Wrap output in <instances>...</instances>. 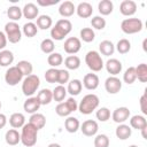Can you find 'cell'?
<instances>
[{
	"instance_id": "obj_1",
	"label": "cell",
	"mask_w": 147,
	"mask_h": 147,
	"mask_svg": "<svg viewBox=\"0 0 147 147\" xmlns=\"http://www.w3.org/2000/svg\"><path fill=\"white\" fill-rule=\"evenodd\" d=\"M72 30V24L69 20L67 18H61L59 20L55 25L51 29V39L52 40H63L64 37H67Z\"/></svg>"
},
{
	"instance_id": "obj_2",
	"label": "cell",
	"mask_w": 147,
	"mask_h": 147,
	"mask_svg": "<svg viewBox=\"0 0 147 147\" xmlns=\"http://www.w3.org/2000/svg\"><path fill=\"white\" fill-rule=\"evenodd\" d=\"M99 102H100V100L96 94H93V93L86 94L80 100V102L78 105V110L83 115H90V114H92V111H94L99 107Z\"/></svg>"
},
{
	"instance_id": "obj_3",
	"label": "cell",
	"mask_w": 147,
	"mask_h": 147,
	"mask_svg": "<svg viewBox=\"0 0 147 147\" xmlns=\"http://www.w3.org/2000/svg\"><path fill=\"white\" fill-rule=\"evenodd\" d=\"M38 131L39 130L32 124L30 123L24 124L22 126V132H21V142L26 147H33L37 142Z\"/></svg>"
},
{
	"instance_id": "obj_4",
	"label": "cell",
	"mask_w": 147,
	"mask_h": 147,
	"mask_svg": "<svg viewBox=\"0 0 147 147\" xmlns=\"http://www.w3.org/2000/svg\"><path fill=\"white\" fill-rule=\"evenodd\" d=\"M85 63L88 67V69L92 70L93 72H99L105 67L103 60H102L100 53L96 52V51H90V52L86 53V55H85Z\"/></svg>"
},
{
	"instance_id": "obj_5",
	"label": "cell",
	"mask_w": 147,
	"mask_h": 147,
	"mask_svg": "<svg viewBox=\"0 0 147 147\" xmlns=\"http://www.w3.org/2000/svg\"><path fill=\"white\" fill-rule=\"evenodd\" d=\"M39 85H40V78L37 76V75H30V76H26L24 79H23V83H22V92L25 96H32L37 90L39 88Z\"/></svg>"
},
{
	"instance_id": "obj_6",
	"label": "cell",
	"mask_w": 147,
	"mask_h": 147,
	"mask_svg": "<svg viewBox=\"0 0 147 147\" xmlns=\"http://www.w3.org/2000/svg\"><path fill=\"white\" fill-rule=\"evenodd\" d=\"M144 24L140 18L137 17H130L125 18L121 23V30L126 34H134L142 30Z\"/></svg>"
},
{
	"instance_id": "obj_7",
	"label": "cell",
	"mask_w": 147,
	"mask_h": 147,
	"mask_svg": "<svg viewBox=\"0 0 147 147\" xmlns=\"http://www.w3.org/2000/svg\"><path fill=\"white\" fill-rule=\"evenodd\" d=\"M5 34L7 41L11 44H17L22 39V30L16 22H8L5 25Z\"/></svg>"
},
{
	"instance_id": "obj_8",
	"label": "cell",
	"mask_w": 147,
	"mask_h": 147,
	"mask_svg": "<svg viewBox=\"0 0 147 147\" xmlns=\"http://www.w3.org/2000/svg\"><path fill=\"white\" fill-rule=\"evenodd\" d=\"M77 109H78V103H77V101L75 100V98L71 96V98L67 99V101L60 102V103L56 106V108H55V113H56L59 116H61V117H65V116L68 117L71 113L76 111Z\"/></svg>"
},
{
	"instance_id": "obj_9",
	"label": "cell",
	"mask_w": 147,
	"mask_h": 147,
	"mask_svg": "<svg viewBox=\"0 0 147 147\" xmlns=\"http://www.w3.org/2000/svg\"><path fill=\"white\" fill-rule=\"evenodd\" d=\"M23 79V74L21 70L15 65V67H9L5 74V80L9 86H15L18 83H21Z\"/></svg>"
},
{
	"instance_id": "obj_10",
	"label": "cell",
	"mask_w": 147,
	"mask_h": 147,
	"mask_svg": "<svg viewBox=\"0 0 147 147\" xmlns=\"http://www.w3.org/2000/svg\"><path fill=\"white\" fill-rule=\"evenodd\" d=\"M63 48H64V52L67 54H76L82 48V41L77 37H69L64 41Z\"/></svg>"
},
{
	"instance_id": "obj_11",
	"label": "cell",
	"mask_w": 147,
	"mask_h": 147,
	"mask_svg": "<svg viewBox=\"0 0 147 147\" xmlns=\"http://www.w3.org/2000/svg\"><path fill=\"white\" fill-rule=\"evenodd\" d=\"M79 130L82 131V133L86 137H93L98 133L99 130V125L94 119H86L85 122H83V124H80Z\"/></svg>"
},
{
	"instance_id": "obj_12",
	"label": "cell",
	"mask_w": 147,
	"mask_h": 147,
	"mask_svg": "<svg viewBox=\"0 0 147 147\" xmlns=\"http://www.w3.org/2000/svg\"><path fill=\"white\" fill-rule=\"evenodd\" d=\"M105 88L109 94H116L122 88V82L116 76H110L105 82Z\"/></svg>"
},
{
	"instance_id": "obj_13",
	"label": "cell",
	"mask_w": 147,
	"mask_h": 147,
	"mask_svg": "<svg viewBox=\"0 0 147 147\" xmlns=\"http://www.w3.org/2000/svg\"><path fill=\"white\" fill-rule=\"evenodd\" d=\"M130 109L127 107H118L116 108L113 114H111V118L115 123L117 124H123L125 121H127L130 118Z\"/></svg>"
},
{
	"instance_id": "obj_14",
	"label": "cell",
	"mask_w": 147,
	"mask_h": 147,
	"mask_svg": "<svg viewBox=\"0 0 147 147\" xmlns=\"http://www.w3.org/2000/svg\"><path fill=\"white\" fill-rule=\"evenodd\" d=\"M99 83H100V80H99L98 75L91 72V74H86V75L84 76L82 84L84 85V87H85L86 90H88V91H94V90L98 88Z\"/></svg>"
},
{
	"instance_id": "obj_15",
	"label": "cell",
	"mask_w": 147,
	"mask_h": 147,
	"mask_svg": "<svg viewBox=\"0 0 147 147\" xmlns=\"http://www.w3.org/2000/svg\"><path fill=\"white\" fill-rule=\"evenodd\" d=\"M119 11L124 16H132L137 11V3L133 0H123L119 5Z\"/></svg>"
},
{
	"instance_id": "obj_16",
	"label": "cell",
	"mask_w": 147,
	"mask_h": 147,
	"mask_svg": "<svg viewBox=\"0 0 147 147\" xmlns=\"http://www.w3.org/2000/svg\"><path fill=\"white\" fill-rule=\"evenodd\" d=\"M22 14L23 16L26 18V20H37L38 15H39V9L37 7V5L32 3V2H29V3H25L24 7L22 8Z\"/></svg>"
},
{
	"instance_id": "obj_17",
	"label": "cell",
	"mask_w": 147,
	"mask_h": 147,
	"mask_svg": "<svg viewBox=\"0 0 147 147\" xmlns=\"http://www.w3.org/2000/svg\"><path fill=\"white\" fill-rule=\"evenodd\" d=\"M40 106H41V105L39 103L37 96H30V98H28V99L24 101V103H23V109H24L25 113L32 115V114H34V113H37V111L39 110Z\"/></svg>"
},
{
	"instance_id": "obj_18",
	"label": "cell",
	"mask_w": 147,
	"mask_h": 147,
	"mask_svg": "<svg viewBox=\"0 0 147 147\" xmlns=\"http://www.w3.org/2000/svg\"><path fill=\"white\" fill-rule=\"evenodd\" d=\"M106 70L108 74H110L111 76H116L118 75L121 71H122V62L117 59H109L107 62H106Z\"/></svg>"
},
{
	"instance_id": "obj_19",
	"label": "cell",
	"mask_w": 147,
	"mask_h": 147,
	"mask_svg": "<svg viewBox=\"0 0 147 147\" xmlns=\"http://www.w3.org/2000/svg\"><path fill=\"white\" fill-rule=\"evenodd\" d=\"M76 13L80 18H88L93 14V7L88 2H79L76 7Z\"/></svg>"
},
{
	"instance_id": "obj_20",
	"label": "cell",
	"mask_w": 147,
	"mask_h": 147,
	"mask_svg": "<svg viewBox=\"0 0 147 147\" xmlns=\"http://www.w3.org/2000/svg\"><path fill=\"white\" fill-rule=\"evenodd\" d=\"M76 6L71 1H63L59 7V14L62 17H70L75 14Z\"/></svg>"
},
{
	"instance_id": "obj_21",
	"label": "cell",
	"mask_w": 147,
	"mask_h": 147,
	"mask_svg": "<svg viewBox=\"0 0 147 147\" xmlns=\"http://www.w3.org/2000/svg\"><path fill=\"white\" fill-rule=\"evenodd\" d=\"M115 134L119 140H126L132 134V129L126 124H118V126L115 130Z\"/></svg>"
},
{
	"instance_id": "obj_22",
	"label": "cell",
	"mask_w": 147,
	"mask_h": 147,
	"mask_svg": "<svg viewBox=\"0 0 147 147\" xmlns=\"http://www.w3.org/2000/svg\"><path fill=\"white\" fill-rule=\"evenodd\" d=\"M5 140L9 146H16L21 141V133L16 129H10L5 134Z\"/></svg>"
},
{
	"instance_id": "obj_23",
	"label": "cell",
	"mask_w": 147,
	"mask_h": 147,
	"mask_svg": "<svg viewBox=\"0 0 147 147\" xmlns=\"http://www.w3.org/2000/svg\"><path fill=\"white\" fill-rule=\"evenodd\" d=\"M130 127L136 130H142L147 127V121L142 115H134L130 118Z\"/></svg>"
},
{
	"instance_id": "obj_24",
	"label": "cell",
	"mask_w": 147,
	"mask_h": 147,
	"mask_svg": "<svg viewBox=\"0 0 147 147\" xmlns=\"http://www.w3.org/2000/svg\"><path fill=\"white\" fill-rule=\"evenodd\" d=\"M9 124L13 129H20L25 124V116L22 113H14L9 117Z\"/></svg>"
},
{
	"instance_id": "obj_25",
	"label": "cell",
	"mask_w": 147,
	"mask_h": 147,
	"mask_svg": "<svg viewBox=\"0 0 147 147\" xmlns=\"http://www.w3.org/2000/svg\"><path fill=\"white\" fill-rule=\"evenodd\" d=\"M64 127L69 133H76L80 127V123L76 117L68 116L67 119L64 121Z\"/></svg>"
},
{
	"instance_id": "obj_26",
	"label": "cell",
	"mask_w": 147,
	"mask_h": 147,
	"mask_svg": "<svg viewBox=\"0 0 147 147\" xmlns=\"http://www.w3.org/2000/svg\"><path fill=\"white\" fill-rule=\"evenodd\" d=\"M83 88V84L79 79H72L70 82H68V87H67V92L71 95V96H76L82 92Z\"/></svg>"
},
{
	"instance_id": "obj_27",
	"label": "cell",
	"mask_w": 147,
	"mask_h": 147,
	"mask_svg": "<svg viewBox=\"0 0 147 147\" xmlns=\"http://www.w3.org/2000/svg\"><path fill=\"white\" fill-rule=\"evenodd\" d=\"M29 123L32 124L33 126H36L38 130H40V129H44V126L46 125V117L42 114L34 113V114H32L30 116Z\"/></svg>"
},
{
	"instance_id": "obj_28",
	"label": "cell",
	"mask_w": 147,
	"mask_h": 147,
	"mask_svg": "<svg viewBox=\"0 0 147 147\" xmlns=\"http://www.w3.org/2000/svg\"><path fill=\"white\" fill-rule=\"evenodd\" d=\"M37 99H38V101H39V103L41 106L48 105L53 100V93H52V91L49 88H42L41 91L38 92Z\"/></svg>"
},
{
	"instance_id": "obj_29",
	"label": "cell",
	"mask_w": 147,
	"mask_h": 147,
	"mask_svg": "<svg viewBox=\"0 0 147 147\" xmlns=\"http://www.w3.org/2000/svg\"><path fill=\"white\" fill-rule=\"evenodd\" d=\"M37 28L40 30H47L53 25V20L49 15H39L37 17Z\"/></svg>"
},
{
	"instance_id": "obj_30",
	"label": "cell",
	"mask_w": 147,
	"mask_h": 147,
	"mask_svg": "<svg viewBox=\"0 0 147 147\" xmlns=\"http://www.w3.org/2000/svg\"><path fill=\"white\" fill-rule=\"evenodd\" d=\"M99 51L105 56H110L115 52V45L110 40H103L99 44Z\"/></svg>"
},
{
	"instance_id": "obj_31",
	"label": "cell",
	"mask_w": 147,
	"mask_h": 147,
	"mask_svg": "<svg viewBox=\"0 0 147 147\" xmlns=\"http://www.w3.org/2000/svg\"><path fill=\"white\" fill-rule=\"evenodd\" d=\"M14 62V54L11 51L2 49L0 51V65L1 67H8Z\"/></svg>"
},
{
	"instance_id": "obj_32",
	"label": "cell",
	"mask_w": 147,
	"mask_h": 147,
	"mask_svg": "<svg viewBox=\"0 0 147 147\" xmlns=\"http://www.w3.org/2000/svg\"><path fill=\"white\" fill-rule=\"evenodd\" d=\"M98 9H99V13L103 16H107L109 14L113 13L114 10V3L110 1V0H101L98 5Z\"/></svg>"
},
{
	"instance_id": "obj_33",
	"label": "cell",
	"mask_w": 147,
	"mask_h": 147,
	"mask_svg": "<svg viewBox=\"0 0 147 147\" xmlns=\"http://www.w3.org/2000/svg\"><path fill=\"white\" fill-rule=\"evenodd\" d=\"M64 65L68 70H76L80 67V59L77 55H69L64 60Z\"/></svg>"
},
{
	"instance_id": "obj_34",
	"label": "cell",
	"mask_w": 147,
	"mask_h": 147,
	"mask_svg": "<svg viewBox=\"0 0 147 147\" xmlns=\"http://www.w3.org/2000/svg\"><path fill=\"white\" fill-rule=\"evenodd\" d=\"M7 16H8L9 20H11V22L20 21L22 18V16H23L22 9L18 6H10L7 9Z\"/></svg>"
},
{
	"instance_id": "obj_35",
	"label": "cell",
	"mask_w": 147,
	"mask_h": 147,
	"mask_svg": "<svg viewBox=\"0 0 147 147\" xmlns=\"http://www.w3.org/2000/svg\"><path fill=\"white\" fill-rule=\"evenodd\" d=\"M52 93H53V99L60 103V102H62L64 100V98L67 96V93L68 92H67V88L63 85H57L52 91Z\"/></svg>"
},
{
	"instance_id": "obj_36",
	"label": "cell",
	"mask_w": 147,
	"mask_h": 147,
	"mask_svg": "<svg viewBox=\"0 0 147 147\" xmlns=\"http://www.w3.org/2000/svg\"><path fill=\"white\" fill-rule=\"evenodd\" d=\"M22 32L28 37V38H32L38 33V28L36 25V23L33 22H28L23 25L22 28Z\"/></svg>"
},
{
	"instance_id": "obj_37",
	"label": "cell",
	"mask_w": 147,
	"mask_h": 147,
	"mask_svg": "<svg viewBox=\"0 0 147 147\" xmlns=\"http://www.w3.org/2000/svg\"><path fill=\"white\" fill-rule=\"evenodd\" d=\"M16 67L21 70V72L23 74V76H30V75H32V71H33V65L31 64V62H29V61H26V60H22V61H20L17 64H16Z\"/></svg>"
},
{
	"instance_id": "obj_38",
	"label": "cell",
	"mask_w": 147,
	"mask_h": 147,
	"mask_svg": "<svg viewBox=\"0 0 147 147\" xmlns=\"http://www.w3.org/2000/svg\"><path fill=\"white\" fill-rule=\"evenodd\" d=\"M134 69H136V76L138 80H140L141 83H146L147 82V64L140 63L138 64V67H134Z\"/></svg>"
},
{
	"instance_id": "obj_39",
	"label": "cell",
	"mask_w": 147,
	"mask_h": 147,
	"mask_svg": "<svg viewBox=\"0 0 147 147\" xmlns=\"http://www.w3.org/2000/svg\"><path fill=\"white\" fill-rule=\"evenodd\" d=\"M40 49L42 53L45 54H52L55 49V44L54 40H52L51 38H46L40 42Z\"/></svg>"
},
{
	"instance_id": "obj_40",
	"label": "cell",
	"mask_w": 147,
	"mask_h": 147,
	"mask_svg": "<svg viewBox=\"0 0 147 147\" xmlns=\"http://www.w3.org/2000/svg\"><path fill=\"white\" fill-rule=\"evenodd\" d=\"M47 62H48V64H49L52 68H56V67H59V65H61V64L63 63V56H62L60 53L53 52L52 54L48 55Z\"/></svg>"
},
{
	"instance_id": "obj_41",
	"label": "cell",
	"mask_w": 147,
	"mask_h": 147,
	"mask_svg": "<svg viewBox=\"0 0 147 147\" xmlns=\"http://www.w3.org/2000/svg\"><path fill=\"white\" fill-rule=\"evenodd\" d=\"M79 34H80V39L85 42H92L95 39V33L91 28H83Z\"/></svg>"
},
{
	"instance_id": "obj_42",
	"label": "cell",
	"mask_w": 147,
	"mask_h": 147,
	"mask_svg": "<svg viewBox=\"0 0 147 147\" xmlns=\"http://www.w3.org/2000/svg\"><path fill=\"white\" fill-rule=\"evenodd\" d=\"M137 79V76H136V69L134 67H129L125 72L123 74V80L127 84V85H131L136 82Z\"/></svg>"
},
{
	"instance_id": "obj_43",
	"label": "cell",
	"mask_w": 147,
	"mask_h": 147,
	"mask_svg": "<svg viewBox=\"0 0 147 147\" xmlns=\"http://www.w3.org/2000/svg\"><path fill=\"white\" fill-rule=\"evenodd\" d=\"M115 47H116V49H117V52L119 54H126L131 49V42L127 39L123 38V39H119L118 40V42H117V45Z\"/></svg>"
},
{
	"instance_id": "obj_44",
	"label": "cell",
	"mask_w": 147,
	"mask_h": 147,
	"mask_svg": "<svg viewBox=\"0 0 147 147\" xmlns=\"http://www.w3.org/2000/svg\"><path fill=\"white\" fill-rule=\"evenodd\" d=\"M109 138L106 134H96L94 138V147H109Z\"/></svg>"
},
{
	"instance_id": "obj_45",
	"label": "cell",
	"mask_w": 147,
	"mask_h": 147,
	"mask_svg": "<svg viewBox=\"0 0 147 147\" xmlns=\"http://www.w3.org/2000/svg\"><path fill=\"white\" fill-rule=\"evenodd\" d=\"M57 74H59V69H56V68H51V69L46 70V72H45L46 82L49 84L57 83Z\"/></svg>"
},
{
	"instance_id": "obj_46",
	"label": "cell",
	"mask_w": 147,
	"mask_h": 147,
	"mask_svg": "<svg viewBox=\"0 0 147 147\" xmlns=\"http://www.w3.org/2000/svg\"><path fill=\"white\" fill-rule=\"evenodd\" d=\"M95 116H96V119H99L100 122H107L110 118V110L107 107H101L96 110Z\"/></svg>"
},
{
	"instance_id": "obj_47",
	"label": "cell",
	"mask_w": 147,
	"mask_h": 147,
	"mask_svg": "<svg viewBox=\"0 0 147 147\" xmlns=\"http://www.w3.org/2000/svg\"><path fill=\"white\" fill-rule=\"evenodd\" d=\"M91 25L95 30H103L106 28V20L102 16H94L91 20Z\"/></svg>"
},
{
	"instance_id": "obj_48",
	"label": "cell",
	"mask_w": 147,
	"mask_h": 147,
	"mask_svg": "<svg viewBox=\"0 0 147 147\" xmlns=\"http://www.w3.org/2000/svg\"><path fill=\"white\" fill-rule=\"evenodd\" d=\"M70 78V74L67 69H59V74H57V83L60 85H64L65 83L69 82Z\"/></svg>"
},
{
	"instance_id": "obj_49",
	"label": "cell",
	"mask_w": 147,
	"mask_h": 147,
	"mask_svg": "<svg viewBox=\"0 0 147 147\" xmlns=\"http://www.w3.org/2000/svg\"><path fill=\"white\" fill-rule=\"evenodd\" d=\"M146 92L147 90H145V93L141 95L140 100H139V103H140V110L144 115H147V95H146Z\"/></svg>"
},
{
	"instance_id": "obj_50",
	"label": "cell",
	"mask_w": 147,
	"mask_h": 147,
	"mask_svg": "<svg viewBox=\"0 0 147 147\" xmlns=\"http://www.w3.org/2000/svg\"><path fill=\"white\" fill-rule=\"evenodd\" d=\"M59 0H51V1H46V0H37V3L39 6H42V7H47V6H53L55 3H57Z\"/></svg>"
},
{
	"instance_id": "obj_51",
	"label": "cell",
	"mask_w": 147,
	"mask_h": 147,
	"mask_svg": "<svg viewBox=\"0 0 147 147\" xmlns=\"http://www.w3.org/2000/svg\"><path fill=\"white\" fill-rule=\"evenodd\" d=\"M6 45H7V38H6V34H5V32L0 31V51L5 49Z\"/></svg>"
},
{
	"instance_id": "obj_52",
	"label": "cell",
	"mask_w": 147,
	"mask_h": 147,
	"mask_svg": "<svg viewBox=\"0 0 147 147\" xmlns=\"http://www.w3.org/2000/svg\"><path fill=\"white\" fill-rule=\"evenodd\" d=\"M7 124V117L5 114H1L0 113V129H3Z\"/></svg>"
},
{
	"instance_id": "obj_53",
	"label": "cell",
	"mask_w": 147,
	"mask_h": 147,
	"mask_svg": "<svg viewBox=\"0 0 147 147\" xmlns=\"http://www.w3.org/2000/svg\"><path fill=\"white\" fill-rule=\"evenodd\" d=\"M146 130H147V127H145V129L140 130V131H141V134H142V138H144V139H147V136H146Z\"/></svg>"
},
{
	"instance_id": "obj_54",
	"label": "cell",
	"mask_w": 147,
	"mask_h": 147,
	"mask_svg": "<svg viewBox=\"0 0 147 147\" xmlns=\"http://www.w3.org/2000/svg\"><path fill=\"white\" fill-rule=\"evenodd\" d=\"M47 147H61L59 144H56V142H52V144H49Z\"/></svg>"
},
{
	"instance_id": "obj_55",
	"label": "cell",
	"mask_w": 147,
	"mask_h": 147,
	"mask_svg": "<svg viewBox=\"0 0 147 147\" xmlns=\"http://www.w3.org/2000/svg\"><path fill=\"white\" fill-rule=\"evenodd\" d=\"M146 42H147V39H144V42H142V48H144V51H145V52L147 51V48H146Z\"/></svg>"
},
{
	"instance_id": "obj_56",
	"label": "cell",
	"mask_w": 147,
	"mask_h": 147,
	"mask_svg": "<svg viewBox=\"0 0 147 147\" xmlns=\"http://www.w3.org/2000/svg\"><path fill=\"white\" fill-rule=\"evenodd\" d=\"M129 147H138V146H137V145H130Z\"/></svg>"
},
{
	"instance_id": "obj_57",
	"label": "cell",
	"mask_w": 147,
	"mask_h": 147,
	"mask_svg": "<svg viewBox=\"0 0 147 147\" xmlns=\"http://www.w3.org/2000/svg\"><path fill=\"white\" fill-rule=\"evenodd\" d=\"M1 106H2V105H1V101H0V109H1Z\"/></svg>"
}]
</instances>
